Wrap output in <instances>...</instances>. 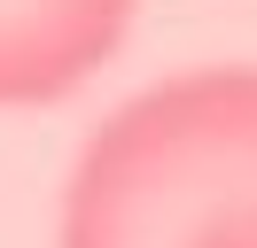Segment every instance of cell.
Wrapping results in <instances>:
<instances>
[{
    "label": "cell",
    "instance_id": "1",
    "mask_svg": "<svg viewBox=\"0 0 257 248\" xmlns=\"http://www.w3.org/2000/svg\"><path fill=\"white\" fill-rule=\"evenodd\" d=\"M55 248H257V62L125 93L63 170Z\"/></svg>",
    "mask_w": 257,
    "mask_h": 248
},
{
    "label": "cell",
    "instance_id": "2",
    "mask_svg": "<svg viewBox=\"0 0 257 248\" xmlns=\"http://www.w3.org/2000/svg\"><path fill=\"white\" fill-rule=\"evenodd\" d=\"M141 0H0V108H55L125 46Z\"/></svg>",
    "mask_w": 257,
    "mask_h": 248
}]
</instances>
